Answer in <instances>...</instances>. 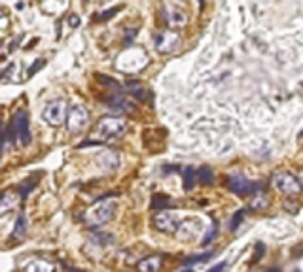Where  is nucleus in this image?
Masks as SVG:
<instances>
[{
    "label": "nucleus",
    "mask_w": 303,
    "mask_h": 272,
    "mask_svg": "<svg viewBox=\"0 0 303 272\" xmlns=\"http://www.w3.org/2000/svg\"><path fill=\"white\" fill-rule=\"evenodd\" d=\"M299 179V184H301V187H303V174H301V178H297Z\"/></svg>",
    "instance_id": "33"
},
{
    "label": "nucleus",
    "mask_w": 303,
    "mask_h": 272,
    "mask_svg": "<svg viewBox=\"0 0 303 272\" xmlns=\"http://www.w3.org/2000/svg\"><path fill=\"white\" fill-rule=\"evenodd\" d=\"M104 106L112 110L114 114H133L135 112V106L133 102L127 101L122 93H112L110 97L104 99Z\"/></svg>",
    "instance_id": "9"
},
{
    "label": "nucleus",
    "mask_w": 303,
    "mask_h": 272,
    "mask_svg": "<svg viewBox=\"0 0 303 272\" xmlns=\"http://www.w3.org/2000/svg\"><path fill=\"white\" fill-rule=\"evenodd\" d=\"M195 178L199 179L201 184L210 186V184H214V172L210 170L209 166H201L199 170H195Z\"/></svg>",
    "instance_id": "20"
},
{
    "label": "nucleus",
    "mask_w": 303,
    "mask_h": 272,
    "mask_svg": "<svg viewBox=\"0 0 303 272\" xmlns=\"http://www.w3.org/2000/svg\"><path fill=\"white\" fill-rule=\"evenodd\" d=\"M243 217H245V212H243V210H239L237 212V215H235V217H233V219H231V223H230V229L231 231H235L239 227V223L243 221Z\"/></svg>",
    "instance_id": "26"
},
{
    "label": "nucleus",
    "mask_w": 303,
    "mask_h": 272,
    "mask_svg": "<svg viewBox=\"0 0 303 272\" xmlns=\"http://www.w3.org/2000/svg\"><path fill=\"white\" fill-rule=\"evenodd\" d=\"M120 12V6H116V8H110V10H106V12H101V14H97V21H108V19H112V15L114 14H118Z\"/></svg>",
    "instance_id": "24"
},
{
    "label": "nucleus",
    "mask_w": 303,
    "mask_h": 272,
    "mask_svg": "<svg viewBox=\"0 0 303 272\" xmlns=\"http://www.w3.org/2000/svg\"><path fill=\"white\" fill-rule=\"evenodd\" d=\"M154 42H156V50L159 53H173L180 43V36L174 30H161L154 36Z\"/></svg>",
    "instance_id": "7"
},
{
    "label": "nucleus",
    "mask_w": 303,
    "mask_h": 272,
    "mask_svg": "<svg viewBox=\"0 0 303 272\" xmlns=\"http://www.w3.org/2000/svg\"><path fill=\"white\" fill-rule=\"evenodd\" d=\"M0 140H2V125H0Z\"/></svg>",
    "instance_id": "35"
},
{
    "label": "nucleus",
    "mask_w": 303,
    "mask_h": 272,
    "mask_svg": "<svg viewBox=\"0 0 303 272\" xmlns=\"http://www.w3.org/2000/svg\"><path fill=\"white\" fill-rule=\"evenodd\" d=\"M209 257H212V253H203V255H194V257H188V259H184L182 263L184 265H194V263H203V261H207Z\"/></svg>",
    "instance_id": "25"
},
{
    "label": "nucleus",
    "mask_w": 303,
    "mask_h": 272,
    "mask_svg": "<svg viewBox=\"0 0 303 272\" xmlns=\"http://www.w3.org/2000/svg\"><path fill=\"white\" fill-rule=\"evenodd\" d=\"M44 65H46V61H44V59H36V61H34V65L29 68V76H30V78H32V76H34V74H36V72L40 70Z\"/></svg>",
    "instance_id": "28"
},
{
    "label": "nucleus",
    "mask_w": 303,
    "mask_h": 272,
    "mask_svg": "<svg viewBox=\"0 0 303 272\" xmlns=\"http://www.w3.org/2000/svg\"><path fill=\"white\" fill-rule=\"evenodd\" d=\"M97 79H99V81H101L102 85H106V87H110V89H112V91H114V93H120V83H118V81H116V79H112V78H104V76H102V74H97Z\"/></svg>",
    "instance_id": "23"
},
{
    "label": "nucleus",
    "mask_w": 303,
    "mask_h": 272,
    "mask_svg": "<svg viewBox=\"0 0 303 272\" xmlns=\"http://www.w3.org/2000/svg\"><path fill=\"white\" fill-rule=\"evenodd\" d=\"M225 186L230 187V191L237 195H246L248 191H252V184L245 178V176H241V174H235V176H228L225 178Z\"/></svg>",
    "instance_id": "11"
},
{
    "label": "nucleus",
    "mask_w": 303,
    "mask_h": 272,
    "mask_svg": "<svg viewBox=\"0 0 303 272\" xmlns=\"http://www.w3.org/2000/svg\"><path fill=\"white\" fill-rule=\"evenodd\" d=\"M97 163H99V166H102L104 170H116L118 168V155H116L114 151H102L101 155L97 157Z\"/></svg>",
    "instance_id": "14"
},
{
    "label": "nucleus",
    "mask_w": 303,
    "mask_h": 272,
    "mask_svg": "<svg viewBox=\"0 0 303 272\" xmlns=\"http://www.w3.org/2000/svg\"><path fill=\"white\" fill-rule=\"evenodd\" d=\"M180 172H182V176H184V187H186V189H192L195 179H197L195 178V170L192 166H186V168H180Z\"/></svg>",
    "instance_id": "22"
},
{
    "label": "nucleus",
    "mask_w": 303,
    "mask_h": 272,
    "mask_svg": "<svg viewBox=\"0 0 303 272\" xmlns=\"http://www.w3.org/2000/svg\"><path fill=\"white\" fill-rule=\"evenodd\" d=\"M267 272H281V270H277V268H271V270H267Z\"/></svg>",
    "instance_id": "34"
},
{
    "label": "nucleus",
    "mask_w": 303,
    "mask_h": 272,
    "mask_svg": "<svg viewBox=\"0 0 303 272\" xmlns=\"http://www.w3.org/2000/svg\"><path fill=\"white\" fill-rule=\"evenodd\" d=\"M66 115H68V106L63 99H53L50 101L42 110V119L50 127H61L66 123Z\"/></svg>",
    "instance_id": "2"
},
{
    "label": "nucleus",
    "mask_w": 303,
    "mask_h": 272,
    "mask_svg": "<svg viewBox=\"0 0 303 272\" xmlns=\"http://www.w3.org/2000/svg\"><path fill=\"white\" fill-rule=\"evenodd\" d=\"M163 19L171 29H180L188 23V15L186 12H182L180 8L163 6Z\"/></svg>",
    "instance_id": "10"
},
{
    "label": "nucleus",
    "mask_w": 303,
    "mask_h": 272,
    "mask_svg": "<svg viewBox=\"0 0 303 272\" xmlns=\"http://www.w3.org/2000/svg\"><path fill=\"white\" fill-rule=\"evenodd\" d=\"M66 272H84V270H76V268H68Z\"/></svg>",
    "instance_id": "32"
},
{
    "label": "nucleus",
    "mask_w": 303,
    "mask_h": 272,
    "mask_svg": "<svg viewBox=\"0 0 303 272\" xmlns=\"http://www.w3.org/2000/svg\"><path fill=\"white\" fill-rule=\"evenodd\" d=\"M137 34V30L135 29H131V32H127V34H125V42H131V40H133V36Z\"/></svg>",
    "instance_id": "31"
},
{
    "label": "nucleus",
    "mask_w": 303,
    "mask_h": 272,
    "mask_svg": "<svg viewBox=\"0 0 303 272\" xmlns=\"http://www.w3.org/2000/svg\"><path fill=\"white\" fill-rule=\"evenodd\" d=\"M273 186L284 195H297L301 191V184L296 176H292L288 172H277L273 176Z\"/></svg>",
    "instance_id": "6"
},
{
    "label": "nucleus",
    "mask_w": 303,
    "mask_h": 272,
    "mask_svg": "<svg viewBox=\"0 0 303 272\" xmlns=\"http://www.w3.org/2000/svg\"><path fill=\"white\" fill-rule=\"evenodd\" d=\"M125 87L129 89V93L133 95V97H137L138 101H148V99H150V91L144 89L140 81H127Z\"/></svg>",
    "instance_id": "16"
},
{
    "label": "nucleus",
    "mask_w": 303,
    "mask_h": 272,
    "mask_svg": "<svg viewBox=\"0 0 303 272\" xmlns=\"http://www.w3.org/2000/svg\"><path fill=\"white\" fill-rule=\"evenodd\" d=\"M97 130L102 138H120L127 130V121H123L122 117H102Z\"/></svg>",
    "instance_id": "4"
},
{
    "label": "nucleus",
    "mask_w": 303,
    "mask_h": 272,
    "mask_svg": "<svg viewBox=\"0 0 303 272\" xmlns=\"http://www.w3.org/2000/svg\"><path fill=\"white\" fill-rule=\"evenodd\" d=\"M68 23H70V27H72V29H76V27L80 25V17L76 14H72L70 17H68Z\"/></svg>",
    "instance_id": "30"
},
{
    "label": "nucleus",
    "mask_w": 303,
    "mask_h": 272,
    "mask_svg": "<svg viewBox=\"0 0 303 272\" xmlns=\"http://www.w3.org/2000/svg\"><path fill=\"white\" fill-rule=\"evenodd\" d=\"M34 187H36V182H34V179H25L23 184L17 186V195H19L21 199H25V197H29V193Z\"/></svg>",
    "instance_id": "21"
},
{
    "label": "nucleus",
    "mask_w": 303,
    "mask_h": 272,
    "mask_svg": "<svg viewBox=\"0 0 303 272\" xmlns=\"http://www.w3.org/2000/svg\"><path fill=\"white\" fill-rule=\"evenodd\" d=\"M53 270H55L53 263L44 261V259H36V261H32V263H29L27 268H25V272H53Z\"/></svg>",
    "instance_id": "18"
},
{
    "label": "nucleus",
    "mask_w": 303,
    "mask_h": 272,
    "mask_svg": "<svg viewBox=\"0 0 303 272\" xmlns=\"http://www.w3.org/2000/svg\"><path fill=\"white\" fill-rule=\"evenodd\" d=\"M161 265H163V257H161V255H150V257H144L138 263L137 270L138 272H159L161 270Z\"/></svg>",
    "instance_id": "13"
},
{
    "label": "nucleus",
    "mask_w": 303,
    "mask_h": 272,
    "mask_svg": "<svg viewBox=\"0 0 303 272\" xmlns=\"http://www.w3.org/2000/svg\"><path fill=\"white\" fill-rule=\"evenodd\" d=\"M173 206V199L167 197V195H154L152 197V210L158 214V212H167V208Z\"/></svg>",
    "instance_id": "15"
},
{
    "label": "nucleus",
    "mask_w": 303,
    "mask_h": 272,
    "mask_svg": "<svg viewBox=\"0 0 303 272\" xmlns=\"http://www.w3.org/2000/svg\"><path fill=\"white\" fill-rule=\"evenodd\" d=\"M89 240L93 244H99V246H112V244H114V237H112L110 233L101 231V229H95L93 233H91Z\"/></svg>",
    "instance_id": "17"
},
{
    "label": "nucleus",
    "mask_w": 303,
    "mask_h": 272,
    "mask_svg": "<svg viewBox=\"0 0 303 272\" xmlns=\"http://www.w3.org/2000/svg\"><path fill=\"white\" fill-rule=\"evenodd\" d=\"M216 223H212V229L209 231V235H207V237H205V240H203V244H205V246H207V244L210 242V240H212V238L216 237Z\"/></svg>",
    "instance_id": "29"
},
{
    "label": "nucleus",
    "mask_w": 303,
    "mask_h": 272,
    "mask_svg": "<svg viewBox=\"0 0 303 272\" xmlns=\"http://www.w3.org/2000/svg\"><path fill=\"white\" fill-rule=\"evenodd\" d=\"M17 201H19V195L17 191H0V215L8 214L12 208L17 206Z\"/></svg>",
    "instance_id": "12"
},
{
    "label": "nucleus",
    "mask_w": 303,
    "mask_h": 272,
    "mask_svg": "<svg viewBox=\"0 0 303 272\" xmlns=\"http://www.w3.org/2000/svg\"><path fill=\"white\" fill-rule=\"evenodd\" d=\"M184 272H192V268H190V270H184Z\"/></svg>",
    "instance_id": "36"
},
{
    "label": "nucleus",
    "mask_w": 303,
    "mask_h": 272,
    "mask_svg": "<svg viewBox=\"0 0 303 272\" xmlns=\"http://www.w3.org/2000/svg\"><path fill=\"white\" fill-rule=\"evenodd\" d=\"M263 253H266V246H263L261 242H258V244H256V251H254V261H252V263H258Z\"/></svg>",
    "instance_id": "27"
},
{
    "label": "nucleus",
    "mask_w": 303,
    "mask_h": 272,
    "mask_svg": "<svg viewBox=\"0 0 303 272\" xmlns=\"http://www.w3.org/2000/svg\"><path fill=\"white\" fill-rule=\"evenodd\" d=\"M27 231H29V221H27L25 214H19L17 215V221H15L14 233H12V238H23L27 235Z\"/></svg>",
    "instance_id": "19"
},
{
    "label": "nucleus",
    "mask_w": 303,
    "mask_h": 272,
    "mask_svg": "<svg viewBox=\"0 0 303 272\" xmlns=\"http://www.w3.org/2000/svg\"><path fill=\"white\" fill-rule=\"evenodd\" d=\"M12 127H14V132L17 136V140L21 146H29L32 136H30V117L25 110H17L12 119Z\"/></svg>",
    "instance_id": "3"
},
{
    "label": "nucleus",
    "mask_w": 303,
    "mask_h": 272,
    "mask_svg": "<svg viewBox=\"0 0 303 272\" xmlns=\"http://www.w3.org/2000/svg\"><path fill=\"white\" fill-rule=\"evenodd\" d=\"M116 210H118V204L114 201H106V199H102L99 201L97 204L87 210L86 214V221L89 227H93V229H99L102 225H106L114 219L116 215Z\"/></svg>",
    "instance_id": "1"
},
{
    "label": "nucleus",
    "mask_w": 303,
    "mask_h": 272,
    "mask_svg": "<svg viewBox=\"0 0 303 272\" xmlns=\"http://www.w3.org/2000/svg\"><path fill=\"white\" fill-rule=\"evenodd\" d=\"M89 123V112H87L86 106L82 104H74L70 110H68V115H66V127L70 132H82V130L87 127Z\"/></svg>",
    "instance_id": "5"
},
{
    "label": "nucleus",
    "mask_w": 303,
    "mask_h": 272,
    "mask_svg": "<svg viewBox=\"0 0 303 272\" xmlns=\"http://www.w3.org/2000/svg\"><path fill=\"white\" fill-rule=\"evenodd\" d=\"M154 227L161 233H178L180 219L173 212H158L154 215Z\"/></svg>",
    "instance_id": "8"
}]
</instances>
